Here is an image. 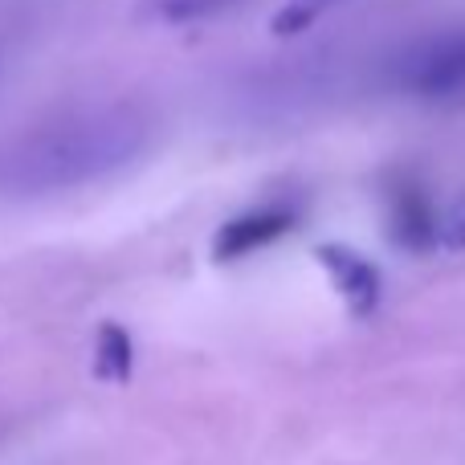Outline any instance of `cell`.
<instances>
[{
  "instance_id": "obj_1",
  "label": "cell",
  "mask_w": 465,
  "mask_h": 465,
  "mask_svg": "<svg viewBox=\"0 0 465 465\" xmlns=\"http://www.w3.org/2000/svg\"><path fill=\"white\" fill-rule=\"evenodd\" d=\"M147 143V123L131 111H90L49 123L0 155V193L45 196L103 180Z\"/></svg>"
},
{
  "instance_id": "obj_2",
  "label": "cell",
  "mask_w": 465,
  "mask_h": 465,
  "mask_svg": "<svg viewBox=\"0 0 465 465\" xmlns=\"http://www.w3.org/2000/svg\"><path fill=\"white\" fill-rule=\"evenodd\" d=\"M409 86L425 98H450L465 90V33L450 41H437L433 49L412 62L409 70Z\"/></svg>"
},
{
  "instance_id": "obj_3",
  "label": "cell",
  "mask_w": 465,
  "mask_h": 465,
  "mask_svg": "<svg viewBox=\"0 0 465 465\" xmlns=\"http://www.w3.org/2000/svg\"><path fill=\"white\" fill-rule=\"evenodd\" d=\"M319 262L327 265L331 282L339 286V294L347 298L355 314H368L376 311L380 302V273L371 262H363L360 253H351L347 245H322L319 249Z\"/></svg>"
},
{
  "instance_id": "obj_4",
  "label": "cell",
  "mask_w": 465,
  "mask_h": 465,
  "mask_svg": "<svg viewBox=\"0 0 465 465\" xmlns=\"http://www.w3.org/2000/svg\"><path fill=\"white\" fill-rule=\"evenodd\" d=\"M294 229V213L286 209H262V213H245V217L229 221L225 229L217 232V257H245L253 249H265L273 245L278 237Z\"/></svg>"
},
{
  "instance_id": "obj_5",
  "label": "cell",
  "mask_w": 465,
  "mask_h": 465,
  "mask_svg": "<svg viewBox=\"0 0 465 465\" xmlns=\"http://www.w3.org/2000/svg\"><path fill=\"white\" fill-rule=\"evenodd\" d=\"M392 237L401 241V249H417V253L437 245V209L417 188H404V196L392 204Z\"/></svg>"
},
{
  "instance_id": "obj_6",
  "label": "cell",
  "mask_w": 465,
  "mask_h": 465,
  "mask_svg": "<svg viewBox=\"0 0 465 465\" xmlns=\"http://www.w3.org/2000/svg\"><path fill=\"white\" fill-rule=\"evenodd\" d=\"M103 343H98V360L94 368L103 371L106 380H127L131 376V335L119 327H103Z\"/></svg>"
},
{
  "instance_id": "obj_7",
  "label": "cell",
  "mask_w": 465,
  "mask_h": 465,
  "mask_svg": "<svg viewBox=\"0 0 465 465\" xmlns=\"http://www.w3.org/2000/svg\"><path fill=\"white\" fill-rule=\"evenodd\" d=\"M437 245L465 249V196H461V201H453L450 209L437 217Z\"/></svg>"
},
{
  "instance_id": "obj_8",
  "label": "cell",
  "mask_w": 465,
  "mask_h": 465,
  "mask_svg": "<svg viewBox=\"0 0 465 465\" xmlns=\"http://www.w3.org/2000/svg\"><path fill=\"white\" fill-rule=\"evenodd\" d=\"M232 5V0H168L163 5V13L176 16V21H184V16H204V13H217V8Z\"/></svg>"
}]
</instances>
